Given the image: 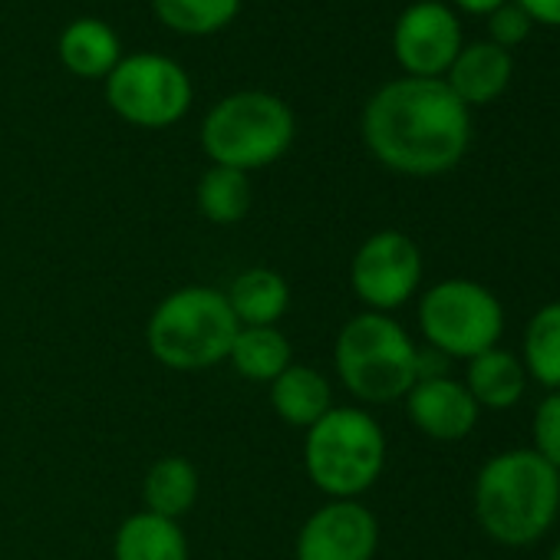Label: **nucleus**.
Wrapping results in <instances>:
<instances>
[{
  "instance_id": "f257e3e1",
  "label": "nucleus",
  "mask_w": 560,
  "mask_h": 560,
  "mask_svg": "<svg viewBox=\"0 0 560 560\" xmlns=\"http://www.w3.org/2000/svg\"><path fill=\"white\" fill-rule=\"evenodd\" d=\"M360 129L380 165L412 178L452 172L471 145V113L445 80L402 77L380 86Z\"/></svg>"
},
{
  "instance_id": "f03ea898",
  "label": "nucleus",
  "mask_w": 560,
  "mask_h": 560,
  "mask_svg": "<svg viewBox=\"0 0 560 560\" xmlns=\"http://www.w3.org/2000/svg\"><path fill=\"white\" fill-rule=\"evenodd\" d=\"M560 514V471L534 448L491 455L475 478L478 527L504 544L527 547L540 540Z\"/></svg>"
},
{
  "instance_id": "7ed1b4c3",
  "label": "nucleus",
  "mask_w": 560,
  "mask_h": 560,
  "mask_svg": "<svg viewBox=\"0 0 560 560\" xmlns=\"http://www.w3.org/2000/svg\"><path fill=\"white\" fill-rule=\"evenodd\" d=\"M419 347L393 314L363 311L350 317L334 343V370L363 406H389L416 386Z\"/></svg>"
},
{
  "instance_id": "20e7f679",
  "label": "nucleus",
  "mask_w": 560,
  "mask_h": 560,
  "mask_svg": "<svg viewBox=\"0 0 560 560\" xmlns=\"http://www.w3.org/2000/svg\"><path fill=\"white\" fill-rule=\"evenodd\" d=\"M241 324L224 291L188 284L172 291L145 324L149 353L175 373H201L228 360Z\"/></svg>"
},
{
  "instance_id": "39448f33",
  "label": "nucleus",
  "mask_w": 560,
  "mask_h": 560,
  "mask_svg": "<svg viewBox=\"0 0 560 560\" xmlns=\"http://www.w3.org/2000/svg\"><path fill=\"white\" fill-rule=\"evenodd\" d=\"M386 432L363 406H334L304 435V468L330 501L366 494L386 468Z\"/></svg>"
},
{
  "instance_id": "423d86ee",
  "label": "nucleus",
  "mask_w": 560,
  "mask_h": 560,
  "mask_svg": "<svg viewBox=\"0 0 560 560\" xmlns=\"http://www.w3.org/2000/svg\"><path fill=\"white\" fill-rule=\"evenodd\" d=\"M294 136V109L267 90H241L224 96L208 109L198 132L211 165L237 168L244 175L284 159Z\"/></svg>"
},
{
  "instance_id": "0eeeda50",
  "label": "nucleus",
  "mask_w": 560,
  "mask_h": 560,
  "mask_svg": "<svg viewBox=\"0 0 560 560\" xmlns=\"http://www.w3.org/2000/svg\"><path fill=\"white\" fill-rule=\"evenodd\" d=\"M419 330L425 347L448 360H475L494 350L504 334V307L498 294L478 280L448 277L432 284L419 301Z\"/></svg>"
},
{
  "instance_id": "6e6552de",
  "label": "nucleus",
  "mask_w": 560,
  "mask_h": 560,
  "mask_svg": "<svg viewBox=\"0 0 560 560\" xmlns=\"http://www.w3.org/2000/svg\"><path fill=\"white\" fill-rule=\"evenodd\" d=\"M191 80L165 54H132L106 77L109 109L139 129H168L191 109Z\"/></svg>"
},
{
  "instance_id": "1a4fd4ad",
  "label": "nucleus",
  "mask_w": 560,
  "mask_h": 560,
  "mask_svg": "<svg viewBox=\"0 0 560 560\" xmlns=\"http://www.w3.org/2000/svg\"><path fill=\"white\" fill-rule=\"evenodd\" d=\"M422 250L402 231L370 234L350 260V288L357 301L373 314H393L406 307L422 284Z\"/></svg>"
},
{
  "instance_id": "9d476101",
  "label": "nucleus",
  "mask_w": 560,
  "mask_h": 560,
  "mask_svg": "<svg viewBox=\"0 0 560 560\" xmlns=\"http://www.w3.org/2000/svg\"><path fill=\"white\" fill-rule=\"evenodd\" d=\"M465 47L462 21L452 8L439 0H419L409 4L393 31V54L406 77L419 80H445L458 50Z\"/></svg>"
},
{
  "instance_id": "9b49d317",
  "label": "nucleus",
  "mask_w": 560,
  "mask_h": 560,
  "mask_svg": "<svg viewBox=\"0 0 560 560\" xmlns=\"http://www.w3.org/2000/svg\"><path fill=\"white\" fill-rule=\"evenodd\" d=\"M380 517L360 501H327L298 530L294 560H373Z\"/></svg>"
},
{
  "instance_id": "f8f14e48",
  "label": "nucleus",
  "mask_w": 560,
  "mask_h": 560,
  "mask_svg": "<svg viewBox=\"0 0 560 560\" xmlns=\"http://www.w3.org/2000/svg\"><path fill=\"white\" fill-rule=\"evenodd\" d=\"M406 416L409 422L435 439V442H458L475 432L478 425V402L465 389L462 380L455 376H435V380H419L406 393Z\"/></svg>"
},
{
  "instance_id": "ddd939ff",
  "label": "nucleus",
  "mask_w": 560,
  "mask_h": 560,
  "mask_svg": "<svg viewBox=\"0 0 560 560\" xmlns=\"http://www.w3.org/2000/svg\"><path fill=\"white\" fill-rule=\"evenodd\" d=\"M514 77V60L508 50L494 47L491 40L465 44L455 57V63L445 73L448 90L471 109L494 103Z\"/></svg>"
},
{
  "instance_id": "4468645a",
  "label": "nucleus",
  "mask_w": 560,
  "mask_h": 560,
  "mask_svg": "<svg viewBox=\"0 0 560 560\" xmlns=\"http://www.w3.org/2000/svg\"><path fill=\"white\" fill-rule=\"evenodd\" d=\"M224 298L241 327H277V320L291 311V284L273 267L241 270Z\"/></svg>"
},
{
  "instance_id": "2eb2a0df",
  "label": "nucleus",
  "mask_w": 560,
  "mask_h": 560,
  "mask_svg": "<svg viewBox=\"0 0 560 560\" xmlns=\"http://www.w3.org/2000/svg\"><path fill=\"white\" fill-rule=\"evenodd\" d=\"M270 409L277 412L280 422L307 432L317 419H324L334 409L330 380L307 363H291L270 383Z\"/></svg>"
},
{
  "instance_id": "dca6fc26",
  "label": "nucleus",
  "mask_w": 560,
  "mask_h": 560,
  "mask_svg": "<svg viewBox=\"0 0 560 560\" xmlns=\"http://www.w3.org/2000/svg\"><path fill=\"white\" fill-rule=\"evenodd\" d=\"M60 63L80 80H106L122 60L119 34L100 18H80L67 24L57 44Z\"/></svg>"
},
{
  "instance_id": "f3484780",
  "label": "nucleus",
  "mask_w": 560,
  "mask_h": 560,
  "mask_svg": "<svg viewBox=\"0 0 560 560\" xmlns=\"http://www.w3.org/2000/svg\"><path fill=\"white\" fill-rule=\"evenodd\" d=\"M113 560H191V553L178 521L136 511L113 537Z\"/></svg>"
},
{
  "instance_id": "a211bd4d",
  "label": "nucleus",
  "mask_w": 560,
  "mask_h": 560,
  "mask_svg": "<svg viewBox=\"0 0 560 560\" xmlns=\"http://www.w3.org/2000/svg\"><path fill=\"white\" fill-rule=\"evenodd\" d=\"M462 383L471 393V399L478 402V409L504 412V409L517 406V399L524 396L527 373L521 366V357L494 347V350H485L481 357L468 360V373Z\"/></svg>"
},
{
  "instance_id": "6ab92c4d",
  "label": "nucleus",
  "mask_w": 560,
  "mask_h": 560,
  "mask_svg": "<svg viewBox=\"0 0 560 560\" xmlns=\"http://www.w3.org/2000/svg\"><path fill=\"white\" fill-rule=\"evenodd\" d=\"M198 488H201L198 468L182 455H165L145 471L142 501H145V511L168 517V521H178L195 508Z\"/></svg>"
},
{
  "instance_id": "aec40b11",
  "label": "nucleus",
  "mask_w": 560,
  "mask_h": 560,
  "mask_svg": "<svg viewBox=\"0 0 560 560\" xmlns=\"http://www.w3.org/2000/svg\"><path fill=\"white\" fill-rule=\"evenodd\" d=\"M228 363L237 376L270 386L294 363V347L277 327H241L231 343Z\"/></svg>"
},
{
  "instance_id": "412c9836",
  "label": "nucleus",
  "mask_w": 560,
  "mask_h": 560,
  "mask_svg": "<svg viewBox=\"0 0 560 560\" xmlns=\"http://www.w3.org/2000/svg\"><path fill=\"white\" fill-rule=\"evenodd\" d=\"M521 366L527 380L540 383L547 393L560 389V301L544 304L524 330Z\"/></svg>"
},
{
  "instance_id": "4be33fe9",
  "label": "nucleus",
  "mask_w": 560,
  "mask_h": 560,
  "mask_svg": "<svg viewBox=\"0 0 560 560\" xmlns=\"http://www.w3.org/2000/svg\"><path fill=\"white\" fill-rule=\"evenodd\" d=\"M254 201L250 178L237 168L211 165L198 182V211L211 224H237L247 218Z\"/></svg>"
},
{
  "instance_id": "5701e85b",
  "label": "nucleus",
  "mask_w": 560,
  "mask_h": 560,
  "mask_svg": "<svg viewBox=\"0 0 560 560\" xmlns=\"http://www.w3.org/2000/svg\"><path fill=\"white\" fill-rule=\"evenodd\" d=\"M152 11L175 34L208 37L237 18L241 0H152Z\"/></svg>"
},
{
  "instance_id": "b1692460",
  "label": "nucleus",
  "mask_w": 560,
  "mask_h": 560,
  "mask_svg": "<svg viewBox=\"0 0 560 560\" xmlns=\"http://www.w3.org/2000/svg\"><path fill=\"white\" fill-rule=\"evenodd\" d=\"M530 439H534V452L550 462L560 471V389L547 393L530 419Z\"/></svg>"
},
{
  "instance_id": "393cba45",
  "label": "nucleus",
  "mask_w": 560,
  "mask_h": 560,
  "mask_svg": "<svg viewBox=\"0 0 560 560\" xmlns=\"http://www.w3.org/2000/svg\"><path fill=\"white\" fill-rule=\"evenodd\" d=\"M530 27H534L530 18L514 4V0H508V4H501L498 11L488 14V40H491L494 47L508 50V54H511L517 44L527 40Z\"/></svg>"
},
{
  "instance_id": "a878e982",
  "label": "nucleus",
  "mask_w": 560,
  "mask_h": 560,
  "mask_svg": "<svg viewBox=\"0 0 560 560\" xmlns=\"http://www.w3.org/2000/svg\"><path fill=\"white\" fill-rule=\"evenodd\" d=\"M514 4L530 18V24L560 27V0H514Z\"/></svg>"
},
{
  "instance_id": "bb28decb",
  "label": "nucleus",
  "mask_w": 560,
  "mask_h": 560,
  "mask_svg": "<svg viewBox=\"0 0 560 560\" xmlns=\"http://www.w3.org/2000/svg\"><path fill=\"white\" fill-rule=\"evenodd\" d=\"M452 4L465 14H475V18H488L491 11H498L508 0H452Z\"/></svg>"
},
{
  "instance_id": "cd10ccee",
  "label": "nucleus",
  "mask_w": 560,
  "mask_h": 560,
  "mask_svg": "<svg viewBox=\"0 0 560 560\" xmlns=\"http://www.w3.org/2000/svg\"><path fill=\"white\" fill-rule=\"evenodd\" d=\"M547 560H560V540H557V544L550 547V553H547Z\"/></svg>"
}]
</instances>
